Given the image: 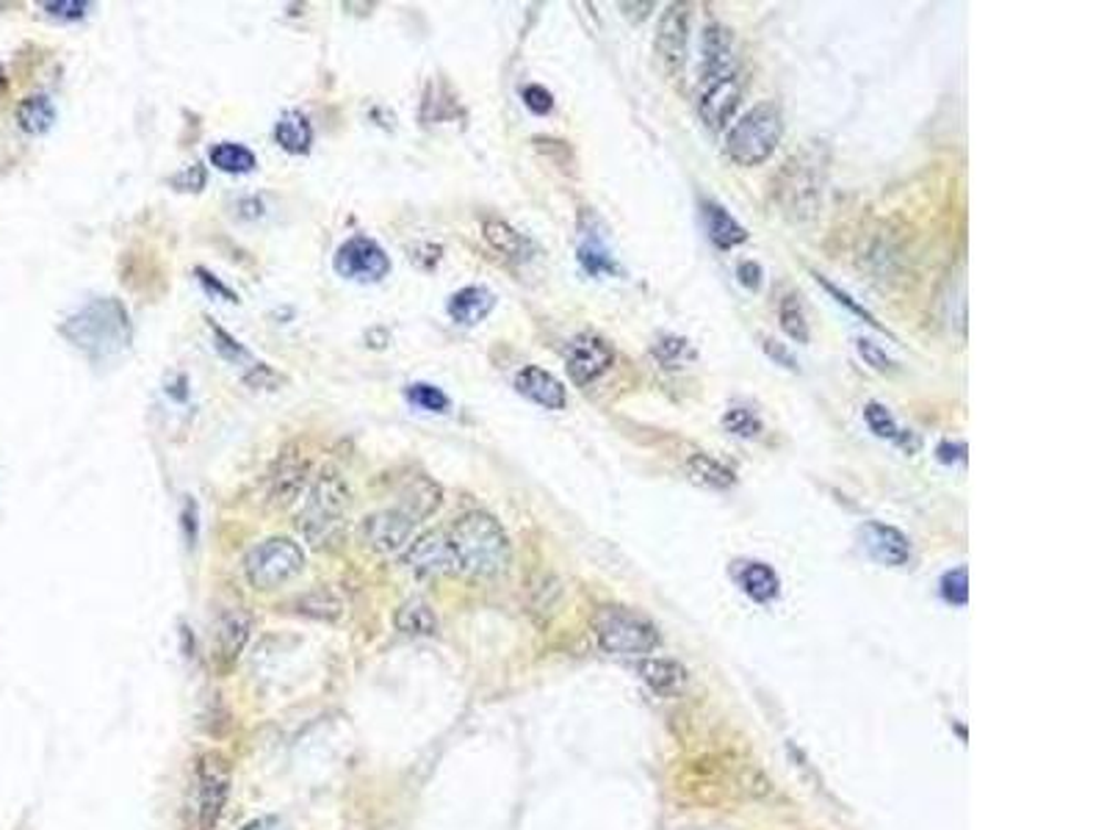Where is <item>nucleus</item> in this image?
I'll use <instances>...</instances> for the list:
<instances>
[{
	"label": "nucleus",
	"mask_w": 1107,
	"mask_h": 830,
	"mask_svg": "<svg viewBox=\"0 0 1107 830\" xmlns=\"http://www.w3.org/2000/svg\"><path fill=\"white\" fill-rule=\"evenodd\" d=\"M446 540L457 573L474 575V579H496L509 568V559H513L507 531L487 512L463 515L448 529Z\"/></svg>",
	"instance_id": "nucleus-1"
},
{
	"label": "nucleus",
	"mask_w": 1107,
	"mask_h": 830,
	"mask_svg": "<svg viewBox=\"0 0 1107 830\" xmlns=\"http://www.w3.org/2000/svg\"><path fill=\"white\" fill-rule=\"evenodd\" d=\"M61 335L92 360H111L131 346V315L114 297L94 299L61 324Z\"/></svg>",
	"instance_id": "nucleus-2"
},
{
	"label": "nucleus",
	"mask_w": 1107,
	"mask_h": 830,
	"mask_svg": "<svg viewBox=\"0 0 1107 830\" xmlns=\"http://www.w3.org/2000/svg\"><path fill=\"white\" fill-rule=\"evenodd\" d=\"M349 501L352 492L349 485L341 479V474L332 468L321 470L319 479L310 487L304 507L299 512V531L304 540L315 548L332 546L341 537L343 523H346Z\"/></svg>",
	"instance_id": "nucleus-3"
},
{
	"label": "nucleus",
	"mask_w": 1107,
	"mask_h": 830,
	"mask_svg": "<svg viewBox=\"0 0 1107 830\" xmlns=\"http://www.w3.org/2000/svg\"><path fill=\"white\" fill-rule=\"evenodd\" d=\"M784 136V116L778 105L758 103L728 131L725 155L739 166H758L775 153Z\"/></svg>",
	"instance_id": "nucleus-4"
},
{
	"label": "nucleus",
	"mask_w": 1107,
	"mask_h": 830,
	"mask_svg": "<svg viewBox=\"0 0 1107 830\" xmlns=\"http://www.w3.org/2000/svg\"><path fill=\"white\" fill-rule=\"evenodd\" d=\"M592 631L598 636V645L612 656L648 658V653L656 651L659 645L656 625L625 606L598 609L592 618Z\"/></svg>",
	"instance_id": "nucleus-5"
},
{
	"label": "nucleus",
	"mask_w": 1107,
	"mask_h": 830,
	"mask_svg": "<svg viewBox=\"0 0 1107 830\" xmlns=\"http://www.w3.org/2000/svg\"><path fill=\"white\" fill-rule=\"evenodd\" d=\"M304 570V551L291 537H269L258 542L244 559L247 581L260 592H271L286 587Z\"/></svg>",
	"instance_id": "nucleus-6"
},
{
	"label": "nucleus",
	"mask_w": 1107,
	"mask_h": 830,
	"mask_svg": "<svg viewBox=\"0 0 1107 830\" xmlns=\"http://www.w3.org/2000/svg\"><path fill=\"white\" fill-rule=\"evenodd\" d=\"M230 795V764L221 753H203L194 772V822L199 830H214Z\"/></svg>",
	"instance_id": "nucleus-7"
},
{
	"label": "nucleus",
	"mask_w": 1107,
	"mask_h": 830,
	"mask_svg": "<svg viewBox=\"0 0 1107 830\" xmlns=\"http://www.w3.org/2000/svg\"><path fill=\"white\" fill-rule=\"evenodd\" d=\"M823 166L819 160H808L806 155L800 158H792L789 164L784 166L778 177V197L780 205L786 208V214H792L795 219H806L817 210L819 194H823V177H819Z\"/></svg>",
	"instance_id": "nucleus-8"
},
{
	"label": "nucleus",
	"mask_w": 1107,
	"mask_h": 830,
	"mask_svg": "<svg viewBox=\"0 0 1107 830\" xmlns=\"http://www.w3.org/2000/svg\"><path fill=\"white\" fill-rule=\"evenodd\" d=\"M614 363V349L609 346L607 338L596 335V332H579L570 338L568 349H565V369H568L570 382L576 387H587L607 374L609 365Z\"/></svg>",
	"instance_id": "nucleus-9"
},
{
	"label": "nucleus",
	"mask_w": 1107,
	"mask_h": 830,
	"mask_svg": "<svg viewBox=\"0 0 1107 830\" xmlns=\"http://www.w3.org/2000/svg\"><path fill=\"white\" fill-rule=\"evenodd\" d=\"M335 271L354 282H380L391 274V258L374 238L354 236L335 252Z\"/></svg>",
	"instance_id": "nucleus-10"
},
{
	"label": "nucleus",
	"mask_w": 1107,
	"mask_h": 830,
	"mask_svg": "<svg viewBox=\"0 0 1107 830\" xmlns=\"http://www.w3.org/2000/svg\"><path fill=\"white\" fill-rule=\"evenodd\" d=\"M415 526H418V520L413 515L404 512L402 507H393L369 515L360 526V537H363L365 548L382 553V557H391V553H399L407 546Z\"/></svg>",
	"instance_id": "nucleus-11"
},
{
	"label": "nucleus",
	"mask_w": 1107,
	"mask_h": 830,
	"mask_svg": "<svg viewBox=\"0 0 1107 830\" xmlns=\"http://www.w3.org/2000/svg\"><path fill=\"white\" fill-rule=\"evenodd\" d=\"M742 100V83L736 77V72H728V75L712 77V81H703V92L697 97V114H701L703 125L712 127V131H723L725 122L734 116V111L739 108Z\"/></svg>",
	"instance_id": "nucleus-12"
},
{
	"label": "nucleus",
	"mask_w": 1107,
	"mask_h": 830,
	"mask_svg": "<svg viewBox=\"0 0 1107 830\" xmlns=\"http://www.w3.org/2000/svg\"><path fill=\"white\" fill-rule=\"evenodd\" d=\"M690 6L670 3L664 9L662 20L656 28V55L664 64V70L675 72L686 59V44H690Z\"/></svg>",
	"instance_id": "nucleus-13"
},
{
	"label": "nucleus",
	"mask_w": 1107,
	"mask_h": 830,
	"mask_svg": "<svg viewBox=\"0 0 1107 830\" xmlns=\"http://www.w3.org/2000/svg\"><path fill=\"white\" fill-rule=\"evenodd\" d=\"M404 564H407V570H413L415 575H421V579L457 573L452 548H448L446 535H441V531H430V535H424L421 540H415L413 548L404 553Z\"/></svg>",
	"instance_id": "nucleus-14"
},
{
	"label": "nucleus",
	"mask_w": 1107,
	"mask_h": 830,
	"mask_svg": "<svg viewBox=\"0 0 1107 830\" xmlns=\"http://www.w3.org/2000/svg\"><path fill=\"white\" fill-rule=\"evenodd\" d=\"M861 546L867 548L875 562L886 564V568H902V564L911 562V542L894 526L869 520L861 529Z\"/></svg>",
	"instance_id": "nucleus-15"
},
{
	"label": "nucleus",
	"mask_w": 1107,
	"mask_h": 830,
	"mask_svg": "<svg viewBox=\"0 0 1107 830\" xmlns=\"http://www.w3.org/2000/svg\"><path fill=\"white\" fill-rule=\"evenodd\" d=\"M249 629H252L249 614L241 609H227L219 614L214 631V662L219 664V670H230L241 658L249 640Z\"/></svg>",
	"instance_id": "nucleus-16"
},
{
	"label": "nucleus",
	"mask_w": 1107,
	"mask_h": 830,
	"mask_svg": "<svg viewBox=\"0 0 1107 830\" xmlns=\"http://www.w3.org/2000/svg\"><path fill=\"white\" fill-rule=\"evenodd\" d=\"M515 391L546 409H562L565 402H568L562 382L554 374H548L546 369H540V365H524L515 374Z\"/></svg>",
	"instance_id": "nucleus-17"
},
{
	"label": "nucleus",
	"mask_w": 1107,
	"mask_h": 830,
	"mask_svg": "<svg viewBox=\"0 0 1107 830\" xmlns=\"http://www.w3.org/2000/svg\"><path fill=\"white\" fill-rule=\"evenodd\" d=\"M731 48H734V39L728 28L714 22L703 31V81L734 72V50Z\"/></svg>",
	"instance_id": "nucleus-18"
},
{
	"label": "nucleus",
	"mask_w": 1107,
	"mask_h": 830,
	"mask_svg": "<svg viewBox=\"0 0 1107 830\" xmlns=\"http://www.w3.org/2000/svg\"><path fill=\"white\" fill-rule=\"evenodd\" d=\"M482 236L509 263H524V260H531V255H535V247H531L529 238L501 219H485Z\"/></svg>",
	"instance_id": "nucleus-19"
},
{
	"label": "nucleus",
	"mask_w": 1107,
	"mask_h": 830,
	"mask_svg": "<svg viewBox=\"0 0 1107 830\" xmlns=\"http://www.w3.org/2000/svg\"><path fill=\"white\" fill-rule=\"evenodd\" d=\"M493 308H496V297H493V291H487L485 286L459 288V291L448 299V315L463 326L479 324L482 319H487V313H490Z\"/></svg>",
	"instance_id": "nucleus-20"
},
{
	"label": "nucleus",
	"mask_w": 1107,
	"mask_h": 830,
	"mask_svg": "<svg viewBox=\"0 0 1107 830\" xmlns=\"http://www.w3.org/2000/svg\"><path fill=\"white\" fill-rule=\"evenodd\" d=\"M441 501H443V490L435 485V481L426 479V476H413V479L404 485V490L399 492L396 507H402L404 512L413 515V518L421 523V520H426L437 507H441Z\"/></svg>",
	"instance_id": "nucleus-21"
},
{
	"label": "nucleus",
	"mask_w": 1107,
	"mask_h": 830,
	"mask_svg": "<svg viewBox=\"0 0 1107 830\" xmlns=\"http://www.w3.org/2000/svg\"><path fill=\"white\" fill-rule=\"evenodd\" d=\"M863 421H867L869 429H872L878 437H883V440L897 443V446L906 448V452H917L919 448V437L913 435L911 429H902V426L894 421V415H891L880 402L863 404Z\"/></svg>",
	"instance_id": "nucleus-22"
},
{
	"label": "nucleus",
	"mask_w": 1107,
	"mask_h": 830,
	"mask_svg": "<svg viewBox=\"0 0 1107 830\" xmlns=\"http://www.w3.org/2000/svg\"><path fill=\"white\" fill-rule=\"evenodd\" d=\"M736 581H739L742 592L758 603L773 601L780 590L778 575H775V570L764 562H742V568L736 570Z\"/></svg>",
	"instance_id": "nucleus-23"
},
{
	"label": "nucleus",
	"mask_w": 1107,
	"mask_h": 830,
	"mask_svg": "<svg viewBox=\"0 0 1107 830\" xmlns=\"http://www.w3.org/2000/svg\"><path fill=\"white\" fill-rule=\"evenodd\" d=\"M703 216H706V232L712 238L714 247L720 249H731L739 247V243L747 241V230L717 203H706L703 208Z\"/></svg>",
	"instance_id": "nucleus-24"
},
{
	"label": "nucleus",
	"mask_w": 1107,
	"mask_h": 830,
	"mask_svg": "<svg viewBox=\"0 0 1107 830\" xmlns=\"http://www.w3.org/2000/svg\"><path fill=\"white\" fill-rule=\"evenodd\" d=\"M640 675L656 695H675L686 684V670L670 658H642Z\"/></svg>",
	"instance_id": "nucleus-25"
},
{
	"label": "nucleus",
	"mask_w": 1107,
	"mask_h": 830,
	"mask_svg": "<svg viewBox=\"0 0 1107 830\" xmlns=\"http://www.w3.org/2000/svg\"><path fill=\"white\" fill-rule=\"evenodd\" d=\"M686 476H690L695 485L708 487V490H728V487L736 485V474L723 465L720 459L708 457V454H692L686 459Z\"/></svg>",
	"instance_id": "nucleus-26"
},
{
	"label": "nucleus",
	"mask_w": 1107,
	"mask_h": 830,
	"mask_svg": "<svg viewBox=\"0 0 1107 830\" xmlns=\"http://www.w3.org/2000/svg\"><path fill=\"white\" fill-rule=\"evenodd\" d=\"M275 138L286 153L304 155L310 149V144H313V127H310V122L299 111H286L277 120Z\"/></svg>",
	"instance_id": "nucleus-27"
},
{
	"label": "nucleus",
	"mask_w": 1107,
	"mask_h": 830,
	"mask_svg": "<svg viewBox=\"0 0 1107 830\" xmlns=\"http://www.w3.org/2000/svg\"><path fill=\"white\" fill-rule=\"evenodd\" d=\"M396 629L407 636H432L437 631V614L424 598H410L396 609Z\"/></svg>",
	"instance_id": "nucleus-28"
},
{
	"label": "nucleus",
	"mask_w": 1107,
	"mask_h": 830,
	"mask_svg": "<svg viewBox=\"0 0 1107 830\" xmlns=\"http://www.w3.org/2000/svg\"><path fill=\"white\" fill-rule=\"evenodd\" d=\"M17 122L25 133L31 136H39V133H48L55 122V108L50 103L48 94H31V97L22 100L17 105Z\"/></svg>",
	"instance_id": "nucleus-29"
},
{
	"label": "nucleus",
	"mask_w": 1107,
	"mask_h": 830,
	"mask_svg": "<svg viewBox=\"0 0 1107 830\" xmlns=\"http://www.w3.org/2000/svg\"><path fill=\"white\" fill-rule=\"evenodd\" d=\"M210 164L216 169L227 172V175H247V172L255 169V153L247 149L244 144H232V142H221L210 147Z\"/></svg>",
	"instance_id": "nucleus-30"
},
{
	"label": "nucleus",
	"mask_w": 1107,
	"mask_h": 830,
	"mask_svg": "<svg viewBox=\"0 0 1107 830\" xmlns=\"http://www.w3.org/2000/svg\"><path fill=\"white\" fill-rule=\"evenodd\" d=\"M297 612L304 614V618H313V620H338L343 612V603H341V598L335 595V592H330L321 587V590H313V592H308V595L299 598Z\"/></svg>",
	"instance_id": "nucleus-31"
},
{
	"label": "nucleus",
	"mask_w": 1107,
	"mask_h": 830,
	"mask_svg": "<svg viewBox=\"0 0 1107 830\" xmlns=\"http://www.w3.org/2000/svg\"><path fill=\"white\" fill-rule=\"evenodd\" d=\"M304 481V463L286 457L280 463V474L271 476V498L277 504H288L299 492Z\"/></svg>",
	"instance_id": "nucleus-32"
},
{
	"label": "nucleus",
	"mask_w": 1107,
	"mask_h": 830,
	"mask_svg": "<svg viewBox=\"0 0 1107 830\" xmlns=\"http://www.w3.org/2000/svg\"><path fill=\"white\" fill-rule=\"evenodd\" d=\"M576 258H579L581 269H584L587 274H592V277L614 274V271H618V266H614L609 249L603 247V243L598 241L596 236H587L584 241L579 243V252H576Z\"/></svg>",
	"instance_id": "nucleus-33"
},
{
	"label": "nucleus",
	"mask_w": 1107,
	"mask_h": 830,
	"mask_svg": "<svg viewBox=\"0 0 1107 830\" xmlns=\"http://www.w3.org/2000/svg\"><path fill=\"white\" fill-rule=\"evenodd\" d=\"M778 319H780V330H784L792 341L808 343V338H811L808 335V321L806 313H803L800 299H797L795 293H786V297L780 299Z\"/></svg>",
	"instance_id": "nucleus-34"
},
{
	"label": "nucleus",
	"mask_w": 1107,
	"mask_h": 830,
	"mask_svg": "<svg viewBox=\"0 0 1107 830\" xmlns=\"http://www.w3.org/2000/svg\"><path fill=\"white\" fill-rule=\"evenodd\" d=\"M651 354L656 357L659 365L664 369H679L686 360L692 357V343L681 335H662L656 343L651 346Z\"/></svg>",
	"instance_id": "nucleus-35"
},
{
	"label": "nucleus",
	"mask_w": 1107,
	"mask_h": 830,
	"mask_svg": "<svg viewBox=\"0 0 1107 830\" xmlns=\"http://www.w3.org/2000/svg\"><path fill=\"white\" fill-rule=\"evenodd\" d=\"M723 429L728 432V435H736V437H745V440H751V437L762 435L764 424H762V418H758V415L753 413V409H747V407H728V409H725V415H723Z\"/></svg>",
	"instance_id": "nucleus-36"
},
{
	"label": "nucleus",
	"mask_w": 1107,
	"mask_h": 830,
	"mask_svg": "<svg viewBox=\"0 0 1107 830\" xmlns=\"http://www.w3.org/2000/svg\"><path fill=\"white\" fill-rule=\"evenodd\" d=\"M404 393H407L410 402H413L415 407H421V409H430V413H446L448 409V396L435 385L415 382V385H410Z\"/></svg>",
	"instance_id": "nucleus-37"
},
{
	"label": "nucleus",
	"mask_w": 1107,
	"mask_h": 830,
	"mask_svg": "<svg viewBox=\"0 0 1107 830\" xmlns=\"http://www.w3.org/2000/svg\"><path fill=\"white\" fill-rule=\"evenodd\" d=\"M210 330H214V346H216V352L221 354V357L227 360V363H232V365H247V369H255V360H252V354L247 352V349L241 346L238 341H232L230 335H227L221 326H216V324H210Z\"/></svg>",
	"instance_id": "nucleus-38"
},
{
	"label": "nucleus",
	"mask_w": 1107,
	"mask_h": 830,
	"mask_svg": "<svg viewBox=\"0 0 1107 830\" xmlns=\"http://www.w3.org/2000/svg\"><path fill=\"white\" fill-rule=\"evenodd\" d=\"M941 595L952 603V606H966L969 601V573L966 568H955L944 573L941 579Z\"/></svg>",
	"instance_id": "nucleus-39"
},
{
	"label": "nucleus",
	"mask_w": 1107,
	"mask_h": 830,
	"mask_svg": "<svg viewBox=\"0 0 1107 830\" xmlns=\"http://www.w3.org/2000/svg\"><path fill=\"white\" fill-rule=\"evenodd\" d=\"M856 346H858V354L863 357V363L872 365L875 371H894V360H891L889 354H886V349H880L878 343L861 338V341H856Z\"/></svg>",
	"instance_id": "nucleus-40"
},
{
	"label": "nucleus",
	"mask_w": 1107,
	"mask_h": 830,
	"mask_svg": "<svg viewBox=\"0 0 1107 830\" xmlns=\"http://www.w3.org/2000/svg\"><path fill=\"white\" fill-rule=\"evenodd\" d=\"M524 103L531 114H548L554 108V94L546 86L531 83V86L524 89Z\"/></svg>",
	"instance_id": "nucleus-41"
},
{
	"label": "nucleus",
	"mask_w": 1107,
	"mask_h": 830,
	"mask_svg": "<svg viewBox=\"0 0 1107 830\" xmlns=\"http://www.w3.org/2000/svg\"><path fill=\"white\" fill-rule=\"evenodd\" d=\"M172 186H175L177 191H199V188L205 186V169L199 164L186 166L180 175L172 177Z\"/></svg>",
	"instance_id": "nucleus-42"
},
{
	"label": "nucleus",
	"mask_w": 1107,
	"mask_h": 830,
	"mask_svg": "<svg viewBox=\"0 0 1107 830\" xmlns=\"http://www.w3.org/2000/svg\"><path fill=\"white\" fill-rule=\"evenodd\" d=\"M817 282H819V286H823V288H825V291H828V293H830V297H836V302H839V304H845V308H847V310H852V313H856V315H861V319H863V321H867V324H872V326H878V330H880V324H878V321H875V319H872V315H869V313H867V310H863V308H861V304H856V302H852V299H850V297H847V293H845V291H839V288H836V286H834V282H828V280H825V277H823V274H817Z\"/></svg>",
	"instance_id": "nucleus-43"
},
{
	"label": "nucleus",
	"mask_w": 1107,
	"mask_h": 830,
	"mask_svg": "<svg viewBox=\"0 0 1107 830\" xmlns=\"http://www.w3.org/2000/svg\"><path fill=\"white\" fill-rule=\"evenodd\" d=\"M736 280H739V286L747 288V291H758L764 282L762 266H758L756 260H742V263L736 266Z\"/></svg>",
	"instance_id": "nucleus-44"
},
{
	"label": "nucleus",
	"mask_w": 1107,
	"mask_h": 830,
	"mask_svg": "<svg viewBox=\"0 0 1107 830\" xmlns=\"http://www.w3.org/2000/svg\"><path fill=\"white\" fill-rule=\"evenodd\" d=\"M42 9L48 11L50 17H61V20H81V17L86 14V9H92V3L72 0V3H42Z\"/></svg>",
	"instance_id": "nucleus-45"
},
{
	"label": "nucleus",
	"mask_w": 1107,
	"mask_h": 830,
	"mask_svg": "<svg viewBox=\"0 0 1107 830\" xmlns=\"http://www.w3.org/2000/svg\"><path fill=\"white\" fill-rule=\"evenodd\" d=\"M935 457L944 465H955V463H966V443L963 440H944L935 448Z\"/></svg>",
	"instance_id": "nucleus-46"
},
{
	"label": "nucleus",
	"mask_w": 1107,
	"mask_h": 830,
	"mask_svg": "<svg viewBox=\"0 0 1107 830\" xmlns=\"http://www.w3.org/2000/svg\"><path fill=\"white\" fill-rule=\"evenodd\" d=\"M764 349H767V354L773 360H778L780 365H786V369H792V371H797V363H795V357H792L789 352H786L784 346H780L778 341H769V338H764Z\"/></svg>",
	"instance_id": "nucleus-47"
},
{
	"label": "nucleus",
	"mask_w": 1107,
	"mask_h": 830,
	"mask_svg": "<svg viewBox=\"0 0 1107 830\" xmlns=\"http://www.w3.org/2000/svg\"><path fill=\"white\" fill-rule=\"evenodd\" d=\"M197 274H199V280H203V282H205V288H208V291H216V293H219V297H225V299H227V302H238V297H236V293H232V291H230V288H225V286H221V282H219V280H214V277H210V274H208V271H205V269H197Z\"/></svg>",
	"instance_id": "nucleus-48"
},
{
	"label": "nucleus",
	"mask_w": 1107,
	"mask_h": 830,
	"mask_svg": "<svg viewBox=\"0 0 1107 830\" xmlns=\"http://www.w3.org/2000/svg\"><path fill=\"white\" fill-rule=\"evenodd\" d=\"M653 9V3H620V11H625V14H631L634 20H645L648 17V11Z\"/></svg>",
	"instance_id": "nucleus-49"
},
{
	"label": "nucleus",
	"mask_w": 1107,
	"mask_h": 830,
	"mask_svg": "<svg viewBox=\"0 0 1107 830\" xmlns=\"http://www.w3.org/2000/svg\"><path fill=\"white\" fill-rule=\"evenodd\" d=\"M244 830H277L275 819H258V822H249Z\"/></svg>",
	"instance_id": "nucleus-50"
}]
</instances>
